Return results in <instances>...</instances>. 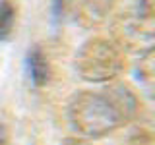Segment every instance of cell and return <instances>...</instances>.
I'll return each instance as SVG.
<instances>
[{"mask_svg": "<svg viewBox=\"0 0 155 145\" xmlns=\"http://www.w3.org/2000/svg\"><path fill=\"white\" fill-rule=\"evenodd\" d=\"M140 101L126 83L105 85L97 91H80L68 106L72 130L89 139H99L124 128L138 114Z\"/></svg>", "mask_w": 155, "mask_h": 145, "instance_id": "6da1fadb", "label": "cell"}, {"mask_svg": "<svg viewBox=\"0 0 155 145\" xmlns=\"http://www.w3.org/2000/svg\"><path fill=\"white\" fill-rule=\"evenodd\" d=\"M116 0H70L72 16L81 27L103 25L110 16Z\"/></svg>", "mask_w": 155, "mask_h": 145, "instance_id": "3957f363", "label": "cell"}, {"mask_svg": "<svg viewBox=\"0 0 155 145\" xmlns=\"http://www.w3.org/2000/svg\"><path fill=\"white\" fill-rule=\"evenodd\" d=\"M136 79L142 85L143 93L155 99V47L145 50L136 64Z\"/></svg>", "mask_w": 155, "mask_h": 145, "instance_id": "5b68a950", "label": "cell"}, {"mask_svg": "<svg viewBox=\"0 0 155 145\" xmlns=\"http://www.w3.org/2000/svg\"><path fill=\"white\" fill-rule=\"evenodd\" d=\"M64 4H66V0H52V16H54V19H58L62 16Z\"/></svg>", "mask_w": 155, "mask_h": 145, "instance_id": "9c48e42d", "label": "cell"}, {"mask_svg": "<svg viewBox=\"0 0 155 145\" xmlns=\"http://www.w3.org/2000/svg\"><path fill=\"white\" fill-rule=\"evenodd\" d=\"M18 10L12 0H0V41L8 39L16 27Z\"/></svg>", "mask_w": 155, "mask_h": 145, "instance_id": "52a82bcc", "label": "cell"}, {"mask_svg": "<svg viewBox=\"0 0 155 145\" xmlns=\"http://www.w3.org/2000/svg\"><path fill=\"white\" fill-rule=\"evenodd\" d=\"M76 72L81 79L91 83H110L124 72L126 56L114 39L109 37H91L78 48Z\"/></svg>", "mask_w": 155, "mask_h": 145, "instance_id": "7a4b0ae2", "label": "cell"}, {"mask_svg": "<svg viewBox=\"0 0 155 145\" xmlns=\"http://www.w3.org/2000/svg\"><path fill=\"white\" fill-rule=\"evenodd\" d=\"M64 145H91V143H87V141H81V139H68V141Z\"/></svg>", "mask_w": 155, "mask_h": 145, "instance_id": "8fae6325", "label": "cell"}, {"mask_svg": "<svg viewBox=\"0 0 155 145\" xmlns=\"http://www.w3.org/2000/svg\"><path fill=\"white\" fill-rule=\"evenodd\" d=\"M134 35L142 37H155V10H142L138 16L128 21Z\"/></svg>", "mask_w": 155, "mask_h": 145, "instance_id": "8992f818", "label": "cell"}, {"mask_svg": "<svg viewBox=\"0 0 155 145\" xmlns=\"http://www.w3.org/2000/svg\"><path fill=\"white\" fill-rule=\"evenodd\" d=\"M25 66H27L29 79L35 87H43L48 83V79H51V64H48V58L45 56L41 47H31L27 50Z\"/></svg>", "mask_w": 155, "mask_h": 145, "instance_id": "277c9868", "label": "cell"}, {"mask_svg": "<svg viewBox=\"0 0 155 145\" xmlns=\"http://www.w3.org/2000/svg\"><path fill=\"white\" fill-rule=\"evenodd\" d=\"M151 143H153L151 135L145 132V130L140 128V130H134V132H130L118 145H151Z\"/></svg>", "mask_w": 155, "mask_h": 145, "instance_id": "ba28073f", "label": "cell"}, {"mask_svg": "<svg viewBox=\"0 0 155 145\" xmlns=\"http://www.w3.org/2000/svg\"><path fill=\"white\" fill-rule=\"evenodd\" d=\"M10 143V134H8V128L0 122V145H8Z\"/></svg>", "mask_w": 155, "mask_h": 145, "instance_id": "30bf717a", "label": "cell"}]
</instances>
